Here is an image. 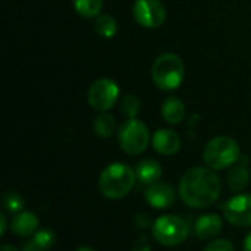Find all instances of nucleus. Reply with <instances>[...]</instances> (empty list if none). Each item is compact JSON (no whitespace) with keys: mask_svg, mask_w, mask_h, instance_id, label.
Instances as JSON below:
<instances>
[{"mask_svg":"<svg viewBox=\"0 0 251 251\" xmlns=\"http://www.w3.org/2000/svg\"><path fill=\"white\" fill-rule=\"evenodd\" d=\"M221 190V178L213 169L209 166H194L182 175L178 193L188 207L206 209L216 203Z\"/></svg>","mask_w":251,"mask_h":251,"instance_id":"nucleus-1","label":"nucleus"},{"mask_svg":"<svg viewBox=\"0 0 251 251\" xmlns=\"http://www.w3.org/2000/svg\"><path fill=\"white\" fill-rule=\"evenodd\" d=\"M135 181V169L126 163L116 162L107 165L101 171L99 178V190L106 199L121 200L132 191Z\"/></svg>","mask_w":251,"mask_h":251,"instance_id":"nucleus-2","label":"nucleus"},{"mask_svg":"<svg viewBox=\"0 0 251 251\" xmlns=\"http://www.w3.org/2000/svg\"><path fill=\"white\" fill-rule=\"evenodd\" d=\"M185 76L182 59L175 53L160 54L151 66V79L154 85L163 91L176 90Z\"/></svg>","mask_w":251,"mask_h":251,"instance_id":"nucleus-3","label":"nucleus"},{"mask_svg":"<svg viewBox=\"0 0 251 251\" xmlns=\"http://www.w3.org/2000/svg\"><path fill=\"white\" fill-rule=\"evenodd\" d=\"M241 157L238 143L228 135H218L212 138L203 151L204 163L213 171H222L234 166Z\"/></svg>","mask_w":251,"mask_h":251,"instance_id":"nucleus-4","label":"nucleus"},{"mask_svg":"<svg viewBox=\"0 0 251 251\" xmlns=\"http://www.w3.org/2000/svg\"><path fill=\"white\" fill-rule=\"evenodd\" d=\"M151 234L157 244L165 247H176L188 238L190 226L185 219L176 215H163L153 222Z\"/></svg>","mask_w":251,"mask_h":251,"instance_id":"nucleus-5","label":"nucleus"},{"mask_svg":"<svg viewBox=\"0 0 251 251\" xmlns=\"http://www.w3.org/2000/svg\"><path fill=\"white\" fill-rule=\"evenodd\" d=\"M150 141L151 138L147 125L135 118L125 121L118 129V144L126 154H141L146 151Z\"/></svg>","mask_w":251,"mask_h":251,"instance_id":"nucleus-6","label":"nucleus"},{"mask_svg":"<svg viewBox=\"0 0 251 251\" xmlns=\"http://www.w3.org/2000/svg\"><path fill=\"white\" fill-rule=\"evenodd\" d=\"M119 85L110 78H100L94 81L87 93L88 104L99 112L110 110L119 97Z\"/></svg>","mask_w":251,"mask_h":251,"instance_id":"nucleus-7","label":"nucleus"},{"mask_svg":"<svg viewBox=\"0 0 251 251\" xmlns=\"http://www.w3.org/2000/svg\"><path fill=\"white\" fill-rule=\"evenodd\" d=\"M132 13L144 28H159L166 19V7L160 0H137Z\"/></svg>","mask_w":251,"mask_h":251,"instance_id":"nucleus-8","label":"nucleus"},{"mask_svg":"<svg viewBox=\"0 0 251 251\" xmlns=\"http://www.w3.org/2000/svg\"><path fill=\"white\" fill-rule=\"evenodd\" d=\"M224 218L234 226H251V194H237L222 206Z\"/></svg>","mask_w":251,"mask_h":251,"instance_id":"nucleus-9","label":"nucleus"},{"mask_svg":"<svg viewBox=\"0 0 251 251\" xmlns=\"http://www.w3.org/2000/svg\"><path fill=\"white\" fill-rule=\"evenodd\" d=\"M144 199L153 209H169L174 206L176 193L175 188L168 182H156L149 185L144 193Z\"/></svg>","mask_w":251,"mask_h":251,"instance_id":"nucleus-10","label":"nucleus"},{"mask_svg":"<svg viewBox=\"0 0 251 251\" xmlns=\"http://www.w3.org/2000/svg\"><path fill=\"white\" fill-rule=\"evenodd\" d=\"M153 149L162 156H174L181 150V137L172 129H157L151 138Z\"/></svg>","mask_w":251,"mask_h":251,"instance_id":"nucleus-11","label":"nucleus"},{"mask_svg":"<svg viewBox=\"0 0 251 251\" xmlns=\"http://www.w3.org/2000/svg\"><path fill=\"white\" fill-rule=\"evenodd\" d=\"M222 226H224V221L219 215H216V213L203 215L196 221L194 234L197 238H200L203 241H209L221 234Z\"/></svg>","mask_w":251,"mask_h":251,"instance_id":"nucleus-12","label":"nucleus"},{"mask_svg":"<svg viewBox=\"0 0 251 251\" xmlns=\"http://www.w3.org/2000/svg\"><path fill=\"white\" fill-rule=\"evenodd\" d=\"M40 226V221L37 218V215H34L32 212H19L15 213V216L10 221V231L21 238L34 235L38 231Z\"/></svg>","mask_w":251,"mask_h":251,"instance_id":"nucleus-13","label":"nucleus"},{"mask_svg":"<svg viewBox=\"0 0 251 251\" xmlns=\"http://www.w3.org/2000/svg\"><path fill=\"white\" fill-rule=\"evenodd\" d=\"M162 174H163L162 165L153 159H144L138 162L135 166L137 181L143 185H151V184L159 182V179L162 178Z\"/></svg>","mask_w":251,"mask_h":251,"instance_id":"nucleus-14","label":"nucleus"},{"mask_svg":"<svg viewBox=\"0 0 251 251\" xmlns=\"http://www.w3.org/2000/svg\"><path fill=\"white\" fill-rule=\"evenodd\" d=\"M162 116L171 125H176L182 122V119L185 118V106L181 101V99L178 97L166 99L162 104Z\"/></svg>","mask_w":251,"mask_h":251,"instance_id":"nucleus-15","label":"nucleus"},{"mask_svg":"<svg viewBox=\"0 0 251 251\" xmlns=\"http://www.w3.org/2000/svg\"><path fill=\"white\" fill-rule=\"evenodd\" d=\"M226 182H228V187L232 193H240L243 191L249 182H250V171L246 165H235L228 176H226Z\"/></svg>","mask_w":251,"mask_h":251,"instance_id":"nucleus-16","label":"nucleus"},{"mask_svg":"<svg viewBox=\"0 0 251 251\" xmlns=\"http://www.w3.org/2000/svg\"><path fill=\"white\" fill-rule=\"evenodd\" d=\"M93 129L100 138H110L116 132V121L113 115L101 112L93 122Z\"/></svg>","mask_w":251,"mask_h":251,"instance_id":"nucleus-17","label":"nucleus"},{"mask_svg":"<svg viewBox=\"0 0 251 251\" xmlns=\"http://www.w3.org/2000/svg\"><path fill=\"white\" fill-rule=\"evenodd\" d=\"M103 0H72L75 12L82 18H97L103 9Z\"/></svg>","mask_w":251,"mask_h":251,"instance_id":"nucleus-18","label":"nucleus"},{"mask_svg":"<svg viewBox=\"0 0 251 251\" xmlns=\"http://www.w3.org/2000/svg\"><path fill=\"white\" fill-rule=\"evenodd\" d=\"M94 31L101 38H112L118 32V22L113 16H110L107 13L99 15L94 22Z\"/></svg>","mask_w":251,"mask_h":251,"instance_id":"nucleus-19","label":"nucleus"},{"mask_svg":"<svg viewBox=\"0 0 251 251\" xmlns=\"http://www.w3.org/2000/svg\"><path fill=\"white\" fill-rule=\"evenodd\" d=\"M1 204H3L6 212H9V213H19V212H22V209L25 206V200L16 191H6L1 196Z\"/></svg>","mask_w":251,"mask_h":251,"instance_id":"nucleus-20","label":"nucleus"},{"mask_svg":"<svg viewBox=\"0 0 251 251\" xmlns=\"http://www.w3.org/2000/svg\"><path fill=\"white\" fill-rule=\"evenodd\" d=\"M31 240H32L37 246H40L44 251H49L53 246H54V243H56V235H54V232H53L51 229L43 228V229H38V231L32 235Z\"/></svg>","mask_w":251,"mask_h":251,"instance_id":"nucleus-21","label":"nucleus"},{"mask_svg":"<svg viewBox=\"0 0 251 251\" xmlns=\"http://www.w3.org/2000/svg\"><path fill=\"white\" fill-rule=\"evenodd\" d=\"M121 109H122V113L128 119H134V118H137V115L141 110V103H140L138 97H135L134 94H128L124 97V100L121 103Z\"/></svg>","mask_w":251,"mask_h":251,"instance_id":"nucleus-22","label":"nucleus"},{"mask_svg":"<svg viewBox=\"0 0 251 251\" xmlns=\"http://www.w3.org/2000/svg\"><path fill=\"white\" fill-rule=\"evenodd\" d=\"M203 251H235L234 249V244L229 241V240H225V238H219V240H213L210 241Z\"/></svg>","mask_w":251,"mask_h":251,"instance_id":"nucleus-23","label":"nucleus"},{"mask_svg":"<svg viewBox=\"0 0 251 251\" xmlns=\"http://www.w3.org/2000/svg\"><path fill=\"white\" fill-rule=\"evenodd\" d=\"M134 224L140 229H147V228H151L153 226L151 218L147 213H137L135 218H134Z\"/></svg>","mask_w":251,"mask_h":251,"instance_id":"nucleus-24","label":"nucleus"},{"mask_svg":"<svg viewBox=\"0 0 251 251\" xmlns=\"http://www.w3.org/2000/svg\"><path fill=\"white\" fill-rule=\"evenodd\" d=\"M132 251H151V244L147 235H140L134 246H132Z\"/></svg>","mask_w":251,"mask_h":251,"instance_id":"nucleus-25","label":"nucleus"},{"mask_svg":"<svg viewBox=\"0 0 251 251\" xmlns=\"http://www.w3.org/2000/svg\"><path fill=\"white\" fill-rule=\"evenodd\" d=\"M21 251H44L40 246H37L32 240H29V241H26L24 246H22V249Z\"/></svg>","mask_w":251,"mask_h":251,"instance_id":"nucleus-26","label":"nucleus"},{"mask_svg":"<svg viewBox=\"0 0 251 251\" xmlns=\"http://www.w3.org/2000/svg\"><path fill=\"white\" fill-rule=\"evenodd\" d=\"M7 231V221H6V215L0 213V237H3Z\"/></svg>","mask_w":251,"mask_h":251,"instance_id":"nucleus-27","label":"nucleus"},{"mask_svg":"<svg viewBox=\"0 0 251 251\" xmlns=\"http://www.w3.org/2000/svg\"><path fill=\"white\" fill-rule=\"evenodd\" d=\"M244 251H251V231L246 235L244 238V246H243Z\"/></svg>","mask_w":251,"mask_h":251,"instance_id":"nucleus-28","label":"nucleus"},{"mask_svg":"<svg viewBox=\"0 0 251 251\" xmlns=\"http://www.w3.org/2000/svg\"><path fill=\"white\" fill-rule=\"evenodd\" d=\"M0 251H19L16 247H13V246H10V244H3L1 247H0Z\"/></svg>","mask_w":251,"mask_h":251,"instance_id":"nucleus-29","label":"nucleus"},{"mask_svg":"<svg viewBox=\"0 0 251 251\" xmlns=\"http://www.w3.org/2000/svg\"><path fill=\"white\" fill-rule=\"evenodd\" d=\"M75 251H96L94 249H91V247H79V249H76Z\"/></svg>","mask_w":251,"mask_h":251,"instance_id":"nucleus-30","label":"nucleus"}]
</instances>
